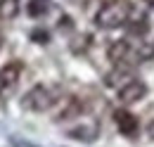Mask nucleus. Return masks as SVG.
I'll use <instances>...</instances> for the list:
<instances>
[{"label": "nucleus", "mask_w": 154, "mask_h": 147, "mask_svg": "<svg viewBox=\"0 0 154 147\" xmlns=\"http://www.w3.org/2000/svg\"><path fill=\"white\" fill-rule=\"evenodd\" d=\"M154 57V43L152 40H116L109 45V59L114 62V67H123V69H135L140 62H147Z\"/></svg>", "instance_id": "nucleus-1"}, {"label": "nucleus", "mask_w": 154, "mask_h": 147, "mask_svg": "<svg viewBox=\"0 0 154 147\" xmlns=\"http://www.w3.org/2000/svg\"><path fill=\"white\" fill-rule=\"evenodd\" d=\"M59 102H62V88L55 83H36L21 97V107L26 111H36V114L50 111Z\"/></svg>", "instance_id": "nucleus-2"}, {"label": "nucleus", "mask_w": 154, "mask_h": 147, "mask_svg": "<svg viewBox=\"0 0 154 147\" xmlns=\"http://www.w3.org/2000/svg\"><path fill=\"white\" fill-rule=\"evenodd\" d=\"M131 17V10L126 2H119V0H109L104 2L95 14V24L100 29H119V26H126Z\"/></svg>", "instance_id": "nucleus-3"}, {"label": "nucleus", "mask_w": 154, "mask_h": 147, "mask_svg": "<svg viewBox=\"0 0 154 147\" xmlns=\"http://www.w3.org/2000/svg\"><path fill=\"white\" fill-rule=\"evenodd\" d=\"M21 69H24L21 62H10L0 69V97H5L7 92H12L17 88V83L21 78Z\"/></svg>", "instance_id": "nucleus-4"}, {"label": "nucleus", "mask_w": 154, "mask_h": 147, "mask_svg": "<svg viewBox=\"0 0 154 147\" xmlns=\"http://www.w3.org/2000/svg\"><path fill=\"white\" fill-rule=\"evenodd\" d=\"M145 95H147V86H145L142 81H137V78H131L128 83H123V86L119 88L121 105H135V102H140Z\"/></svg>", "instance_id": "nucleus-5"}, {"label": "nucleus", "mask_w": 154, "mask_h": 147, "mask_svg": "<svg viewBox=\"0 0 154 147\" xmlns=\"http://www.w3.org/2000/svg\"><path fill=\"white\" fill-rule=\"evenodd\" d=\"M114 121L119 130L123 133V135H128V138H135L137 133H140V121H137V116H135L133 111L128 109H116L114 111Z\"/></svg>", "instance_id": "nucleus-6"}, {"label": "nucleus", "mask_w": 154, "mask_h": 147, "mask_svg": "<svg viewBox=\"0 0 154 147\" xmlns=\"http://www.w3.org/2000/svg\"><path fill=\"white\" fill-rule=\"evenodd\" d=\"M66 135L74 138V140H81V142H93L97 135H100V126H97V121L78 124V126H74V128L66 130Z\"/></svg>", "instance_id": "nucleus-7"}, {"label": "nucleus", "mask_w": 154, "mask_h": 147, "mask_svg": "<svg viewBox=\"0 0 154 147\" xmlns=\"http://www.w3.org/2000/svg\"><path fill=\"white\" fill-rule=\"evenodd\" d=\"M19 0H0V19H14L19 14Z\"/></svg>", "instance_id": "nucleus-8"}, {"label": "nucleus", "mask_w": 154, "mask_h": 147, "mask_svg": "<svg viewBox=\"0 0 154 147\" xmlns=\"http://www.w3.org/2000/svg\"><path fill=\"white\" fill-rule=\"evenodd\" d=\"M48 10V2L45 0H33V5H29V12L31 14H40V12H45Z\"/></svg>", "instance_id": "nucleus-9"}, {"label": "nucleus", "mask_w": 154, "mask_h": 147, "mask_svg": "<svg viewBox=\"0 0 154 147\" xmlns=\"http://www.w3.org/2000/svg\"><path fill=\"white\" fill-rule=\"evenodd\" d=\"M149 135H152V138H154V121H152V124H149Z\"/></svg>", "instance_id": "nucleus-10"}, {"label": "nucleus", "mask_w": 154, "mask_h": 147, "mask_svg": "<svg viewBox=\"0 0 154 147\" xmlns=\"http://www.w3.org/2000/svg\"><path fill=\"white\" fill-rule=\"evenodd\" d=\"M0 48H2V33H0Z\"/></svg>", "instance_id": "nucleus-11"}, {"label": "nucleus", "mask_w": 154, "mask_h": 147, "mask_svg": "<svg viewBox=\"0 0 154 147\" xmlns=\"http://www.w3.org/2000/svg\"><path fill=\"white\" fill-rule=\"evenodd\" d=\"M152 2H154V0H152Z\"/></svg>", "instance_id": "nucleus-12"}]
</instances>
